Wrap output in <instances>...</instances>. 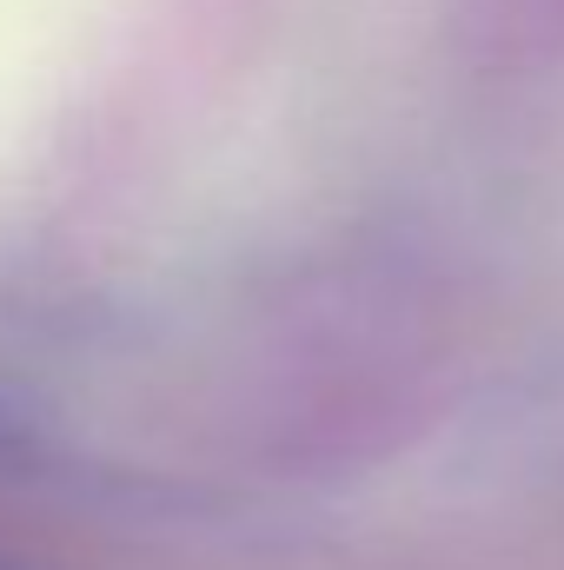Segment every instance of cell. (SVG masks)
<instances>
[{"mask_svg": "<svg viewBox=\"0 0 564 570\" xmlns=\"http://www.w3.org/2000/svg\"><path fill=\"white\" fill-rule=\"evenodd\" d=\"M7 444H13V438H7V425H0V451H7Z\"/></svg>", "mask_w": 564, "mask_h": 570, "instance_id": "6da1fadb", "label": "cell"}, {"mask_svg": "<svg viewBox=\"0 0 564 570\" xmlns=\"http://www.w3.org/2000/svg\"><path fill=\"white\" fill-rule=\"evenodd\" d=\"M0 570H20V564H7V558H0Z\"/></svg>", "mask_w": 564, "mask_h": 570, "instance_id": "7a4b0ae2", "label": "cell"}]
</instances>
